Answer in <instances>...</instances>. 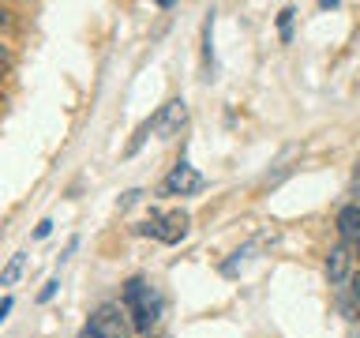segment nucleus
<instances>
[{
    "instance_id": "f257e3e1",
    "label": "nucleus",
    "mask_w": 360,
    "mask_h": 338,
    "mask_svg": "<svg viewBox=\"0 0 360 338\" xmlns=\"http://www.w3.org/2000/svg\"><path fill=\"white\" fill-rule=\"evenodd\" d=\"M124 312L131 315V331L146 334L154 327V320L162 315V297L143 278H128V286H124Z\"/></svg>"
},
{
    "instance_id": "f03ea898",
    "label": "nucleus",
    "mask_w": 360,
    "mask_h": 338,
    "mask_svg": "<svg viewBox=\"0 0 360 338\" xmlns=\"http://www.w3.org/2000/svg\"><path fill=\"white\" fill-rule=\"evenodd\" d=\"M128 331H131V320H128V312H124V304L109 301V304H101V308L90 312L83 338H128Z\"/></svg>"
},
{
    "instance_id": "7ed1b4c3",
    "label": "nucleus",
    "mask_w": 360,
    "mask_h": 338,
    "mask_svg": "<svg viewBox=\"0 0 360 338\" xmlns=\"http://www.w3.org/2000/svg\"><path fill=\"white\" fill-rule=\"evenodd\" d=\"M188 225H191L188 211H169V214L150 211V218L143 222V233L146 237H158L162 244H180L188 237Z\"/></svg>"
},
{
    "instance_id": "20e7f679",
    "label": "nucleus",
    "mask_w": 360,
    "mask_h": 338,
    "mask_svg": "<svg viewBox=\"0 0 360 338\" xmlns=\"http://www.w3.org/2000/svg\"><path fill=\"white\" fill-rule=\"evenodd\" d=\"M195 192H202V177L188 162H176L162 180V196H195Z\"/></svg>"
},
{
    "instance_id": "39448f33",
    "label": "nucleus",
    "mask_w": 360,
    "mask_h": 338,
    "mask_svg": "<svg viewBox=\"0 0 360 338\" xmlns=\"http://www.w3.org/2000/svg\"><path fill=\"white\" fill-rule=\"evenodd\" d=\"M188 120V106H184V98H173V101H165L162 113L150 120L154 124V132L162 135V139H169V135H176L180 132V124Z\"/></svg>"
},
{
    "instance_id": "423d86ee",
    "label": "nucleus",
    "mask_w": 360,
    "mask_h": 338,
    "mask_svg": "<svg viewBox=\"0 0 360 338\" xmlns=\"http://www.w3.org/2000/svg\"><path fill=\"white\" fill-rule=\"evenodd\" d=\"M349 275H353V252H349L345 244H334L330 252H326V278H330L334 286H342Z\"/></svg>"
},
{
    "instance_id": "0eeeda50",
    "label": "nucleus",
    "mask_w": 360,
    "mask_h": 338,
    "mask_svg": "<svg viewBox=\"0 0 360 338\" xmlns=\"http://www.w3.org/2000/svg\"><path fill=\"white\" fill-rule=\"evenodd\" d=\"M338 237H342V244H356L360 248V207L356 203H349V207L338 211Z\"/></svg>"
},
{
    "instance_id": "6e6552de",
    "label": "nucleus",
    "mask_w": 360,
    "mask_h": 338,
    "mask_svg": "<svg viewBox=\"0 0 360 338\" xmlns=\"http://www.w3.org/2000/svg\"><path fill=\"white\" fill-rule=\"evenodd\" d=\"M22 267H27V256L15 252V256H11L8 263H4V270H0V286H15L19 275H22Z\"/></svg>"
},
{
    "instance_id": "1a4fd4ad",
    "label": "nucleus",
    "mask_w": 360,
    "mask_h": 338,
    "mask_svg": "<svg viewBox=\"0 0 360 338\" xmlns=\"http://www.w3.org/2000/svg\"><path fill=\"white\" fill-rule=\"evenodd\" d=\"M289 23H292V8H285L278 15V27H281V38H289Z\"/></svg>"
},
{
    "instance_id": "9d476101",
    "label": "nucleus",
    "mask_w": 360,
    "mask_h": 338,
    "mask_svg": "<svg viewBox=\"0 0 360 338\" xmlns=\"http://www.w3.org/2000/svg\"><path fill=\"white\" fill-rule=\"evenodd\" d=\"M56 286H60V282H56V278H53V282H45V289L38 293V301H41V304H45V301H53V293H56Z\"/></svg>"
},
{
    "instance_id": "9b49d317",
    "label": "nucleus",
    "mask_w": 360,
    "mask_h": 338,
    "mask_svg": "<svg viewBox=\"0 0 360 338\" xmlns=\"http://www.w3.org/2000/svg\"><path fill=\"white\" fill-rule=\"evenodd\" d=\"M0 27H11V8L0 4Z\"/></svg>"
},
{
    "instance_id": "f8f14e48",
    "label": "nucleus",
    "mask_w": 360,
    "mask_h": 338,
    "mask_svg": "<svg viewBox=\"0 0 360 338\" xmlns=\"http://www.w3.org/2000/svg\"><path fill=\"white\" fill-rule=\"evenodd\" d=\"M49 230H53V222H49V218H45V222L38 225V230H34V237H49Z\"/></svg>"
},
{
    "instance_id": "ddd939ff",
    "label": "nucleus",
    "mask_w": 360,
    "mask_h": 338,
    "mask_svg": "<svg viewBox=\"0 0 360 338\" xmlns=\"http://www.w3.org/2000/svg\"><path fill=\"white\" fill-rule=\"evenodd\" d=\"M11 312V297H4V301H0V323H4V315Z\"/></svg>"
},
{
    "instance_id": "4468645a",
    "label": "nucleus",
    "mask_w": 360,
    "mask_h": 338,
    "mask_svg": "<svg viewBox=\"0 0 360 338\" xmlns=\"http://www.w3.org/2000/svg\"><path fill=\"white\" fill-rule=\"evenodd\" d=\"M353 297L360 301V275H353Z\"/></svg>"
}]
</instances>
